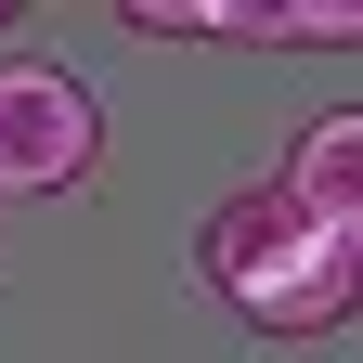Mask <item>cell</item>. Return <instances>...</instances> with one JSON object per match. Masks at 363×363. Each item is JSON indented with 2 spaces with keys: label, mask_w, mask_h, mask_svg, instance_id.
<instances>
[{
  "label": "cell",
  "mask_w": 363,
  "mask_h": 363,
  "mask_svg": "<svg viewBox=\"0 0 363 363\" xmlns=\"http://www.w3.org/2000/svg\"><path fill=\"white\" fill-rule=\"evenodd\" d=\"M195 272L220 286V311L259 337H337L363 311V247L337 220H311L286 182H247V195H220V220L195 234Z\"/></svg>",
  "instance_id": "1"
},
{
  "label": "cell",
  "mask_w": 363,
  "mask_h": 363,
  "mask_svg": "<svg viewBox=\"0 0 363 363\" xmlns=\"http://www.w3.org/2000/svg\"><path fill=\"white\" fill-rule=\"evenodd\" d=\"M104 169V104L52 52H0V195H78Z\"/></svg>",
  "instance_id": "2"
},
{
  "label": "cell",
  "mask_w": 363,
  "mask_h": 363,
  "mask_svg": "<svg viewBox=\"0 0 363 363\" xmlns=\"http://www.w3.org/2000/svg\"><path fill=\"white\" fill-rule=\"evenodd\" d=\"M286 195H298L311 220H337V234L363 247V104H337V117H311L298 143H286Z\"/></svg>",
  "instance_id": "3"
},
{
  "label": "cell",
  "mask_w": 363,
  "mask_h": 363,
  "mask_svg": "<svg viewBox=\"0 0 363 363\" xmlns=\"http://www.w3.org/2000/svg\"><path fill=\"white\" fill-rule=\"evenodd\" d=\"M0 26H13V0H0Z\"/></svg>",
  "instance_id": "4"
}]
</instances>
